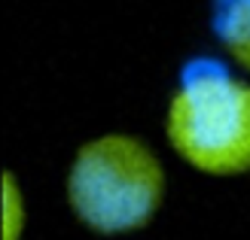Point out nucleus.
I'll return each mask as SVG.
<instances>
[{
  "instance_id": "obj_2",
  "label": "nucleus",
  "mask_w": 250,
  "mask_h": 240,
  "mask_svg": "<svg viewBox=\"0 0 250 240\" xmlns=\"http://www.w3.org/2000/svg\"><path fill=\"white\" fill-rule=\"evenodd\" d=\"M165 195V170L153 149L128 134L85 143L70 167L73 213L101 234L134 231L153 219Z\"/></svg>"
},
{
  "instance_id": "obj_1",
  "label": "nucleus",
  "mask_w": 250,
  "mask_h": 240,
  "mask_svg": "<svg viewBox=\"0 0 250 240\" xmlns=\"http://www.w3.org/2000/svg\"><path fill=\"white\" fill-rule=\"evenodd\" d=\"M168 143L195 170L235 176L250 170V82L217 58H192L168 107Z\"/></svg>"
},
{
  "instance_id": "obj_4",
  "label": "nucleus",
  "mask_w": 250,
  "mask_h": 240,
  "mask_svg": "<svg viewBox=\"0 0 250 240\" xmlns=\"http://www.w3.org/2000/svg\"><path fill=\"white\" fill-rule=\"evenodd\" d=\"M24 228V204L19 183L12 173H3V240H19Z\"/></svg>"
},
{
  "instance_id": "obj_3",
  "label": "nucleus",
  "mask_w": 250,
  "mask_h": 240,
  "mask_svg": "<svg viewBox=\"0 0 250 240\" xmlns=\"http://www.w3.org/2000/svg\"><path fill=\"white\" fill-rule=\"evenodd\" d=\"M210 24L223 49L250 70V0H210Z\"/></svg>"
}]
</instances>
